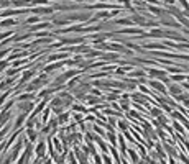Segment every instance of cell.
I'll use <instances>...</instances> for the list:
<instances>
[{"label":"cell","mask_w":189,"mask_h":164,"mask_svg":"<svg viewBox=\"0 0 189 164\" xmlns=\"http://www.w3.org/2000/svg\"><path fill=\"white\" fill-rule=\"evenodd\" d=\"M150 86L153 87V89H156L158 92H161V94H166V87H164L163 82H158V81H151Z\"/></svg>","instance_id":"6da1fadb"},{"label":"cell","mask_w":189,"mask_h":164,"mask_svg":"<svg viewBox=\"0 0 189 164\" xmlns=\"http://www.w3.org/2000/svg\"><path fill=\"white\" fill-rule=\"evenodd\" d=\"M150 36L151 38H163L164 36V31H161V30H151Z\"/></svg>","instance_id":"7a4b0ae2"},{"label":"cell","mask_w":189,"mask_h":164,"mask_svg":"<svg viewBox=\"0 0 189 164\" xmlns=\"http://www.w3.org/2000/svg\"><path fill=\"white\" fill-rule=\"evenodd\" d=\"M169 90H171V95H174V97L183 92V89H181L179 86H171V87H169Z\"/></svg>","instance_id":"3957f363"},{"label":"cell","mask_w":189,"mask_h":164,"mask_svg":"<svg viewBox=\"0 0 189 164\" xmlns=\"http://www.w3.org/2000/svg\"><path fill=\"white\" fill-rule=\"evenodd\" d=\"M148 10H150V12H153L155 15H163V13H166L164 10H161V8H158V7H153V5H150V7H148Z\"/></svg>","instance_id":"277c9868"},{"label":"cell","mask_w":189,"mask_h":164,"mask_svg":"<svg viewBox=\"0 0 189 164\" xmlns=\"http://www.w3.org/2000/svg\"><path fill=\"white\" fill-rule=\"evenodd\" d=\"M171 79L174 82H181V81H184V79H186V76H184V74H176V76H173Z\"/></svg>","instance_id":"5b68a950"},{"label":"cell","mask_w":189,"mask_h":164,"mask_svg":"<svg viewBox=\"0 0 189 164\" xmlns=\"http://www.w3.org/2000/svg\"><path fill=\"white\" fill-rule=\"evenodd\" d=\"M179 4H181V7L184 8V10H189V4H188V0H179Z\"/></svg>","instance_id":"8992f818"},{"label":"cell","mask_w":189,"mask_h":164,"mask_svg":"<svg viewBox=\"0 0 189 164\" xmlns=\"http://www.w3.org/2000/svg\"><path fill=\"white\" fill-rule=\"evenodd\" d=\"M36 151H38V156H43V151H45V144H40V146H38V149H36Z\"/></svg>","instance_id":"52a82bcc"},{"label":"cell","mask_w":189,"mask_h":164,"mask_svg":"<svg viewBox=\"0 0 189 164\" xmlns=\"http://www.w3.org/2000/svg\"><path fill=\"white\" fill-rule=\"evenodd\" d=\"M23 120H25V115H21V117H18V120H17V125H15V127H20L21 123H23Z\"/></svg>","instance_id":"ba28073f"},{"label":"cell","mask_w":189,"mask_h":164,"mask_svg":"<svg viewBox=\"0 0 189 164\" xmlns=\"http://www.w3.org/2000/svg\"><path fill=\"white\" fill-rule=\"evenodd\" d=\"M174 128H176V130H178V131H179L181 135H183V133H184V128L181 127V125H178V123H174Z\"/></svg>","instance_id":"9c48e42d"},{"label":"cell","mask_w":189,"mask_h":164,"mask_svg":"<svg viewBox=\"0 0 189 164\" xmlns=\"http://www.w3.org/2000/svg\"><path fill=\"white\" fill-rule=\"evenodd\" d=\"M28 136H30V139H35L36 138V133H35L33 130H28Z\"/></svg>","instance_id":"30bf717a"},{"label":"cell","mask_w":189,"mask_h":164,"mask_svg":"<svg viewBox=\"0 0 189 164\" xmlns=\"http://www.w3.org/2000/svg\"><path fill=\"white\" fill-rule=\"evenodd\" d=\"M13 23H15L13 20H7V21H4V23H2V26H8V25H13Z\"/></svg>","instance_id":"8fae6325"},{"label":"cell","mask_w":189,"mask_h":164,"mask_svg":"<svg viewBox=\"0 0 189 164\" xmlns=\"http://www.w3.org/2000/svg\"><path fill=\"white\" fill-rule=\"evenodd\" d=\"M128 153H130V156H132V159H133L135 163H137V161H138V158H137V154H135L133 151H128Z\"/></svg>","instance_id":"7c38bea8"},{"label":"cell","mask_w":189,"mask_h":164,"mask_svg":"<svg viewBox=\"0 0 189 164\" xmlns=\"http://www.w3.org/2000/svg\"><path fill=\"white\" fill-rule=\"evenodd\" d=\"M151 113H153V115H160V113H161V112H160V110H158V108H153V110H151Z\"/></svg>","instance_id":"4fadbf2b"},{"label":"cell","mask_w":189,"mask_h":164,"mask_svg":"<svg viewBox=\"0 0 189 164\" xmlns=\"http://www.w3.org/2000/svg\"><path fill=\"white\" fill-rule=\"evenodd\" d=\"M183 102H184V107H188V108H189V97H188V98H184Z\"/></svg>","instance_id":"5bb4252c"},{"label":"cell","mask_w":189,"mask_h":164,"mask_svg":"<svg viewBox=\"0 0 189 164\" xmlns=\"http://www.w3.org/2000/svg\"><path fill=\"white\" fill-rule=\"evenodd\" d=\"M164 4H168V5H173V4H174V0H164Z\"/></svg>","instance_id":"9a60e30c"},{"label":"cell","mask_w":189,"mask_h":164,"mask_svg":"<svg viewBox=\"0 0 189 164\" xmlns=\"http://www.w3.org/2000/svg\"><path fill=\"white\" fill-rule=\"evenodd\" d=\"M184 144H186V148H188V151H189V143H188V141H184Z\"/></svg>","instance_id":"2e32d148"},{"label":"cell","mask_w":189,"mask_h":164,"mask_svg":"<svg viewBox=\"0 0 189 164\" xmlns=\"http://www.w3.org/2000/svg\"><path fill=\"white\" fill-rule=\"evenodd\" d=\"M186 81H188V82H189V76H186Z\"/></svg>","instance_id":"e0dca14e"}]
</instances>
